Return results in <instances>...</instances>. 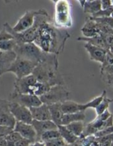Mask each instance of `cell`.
Listing matches in <instances>:
<instances>
[{"label":"cell","instance_id":"1","mask_svg":"<svg viewBox=\"0 0 113 146\" xmlns=\"http://www.w3.org/2000/svg\"><path fill=\"white\" fill-rule=\"evenodd\" d=\"M69 37L66 30L56 27L51 20L41 26L34 43L44 52L58 56L64 50Z\"/></svg>","mask_w":113,"mask_h":146},{"label":"cell","instance_id":"2","mask_svg":"<svg viewBox=\"0 0 113 146\" xmlns=\"http://www.w3.org/2000/svg\"><path fill=\"white\" fill-rule=\"evenodd\" d=\"M14 51L17 54V57L29 60L37 64L48 62L58 65L59 64L57 55L44 52L34 42L24 44L17 43Z\"/></svg>","mask_w":113,"mask_h":146},{"label":"cell","instance_id":"3","mask_svg":"<svg viewBox=\"0 0 113 146\" xmlns=\"http://www.w3.org/2000/svg\"><path fill=\"white\" fill-rule=\"evenodd\" d=\"M50 21H51V19L50 18L47 11L45 9H39L37 10L34 25L29 29L22 33H16L13 31L12 27L7 22L4 24V28L14 36L17 43H33L38 36L41 26Z\"/></svg>","mask_w":113,"mask_h":146},{"label":"cell","instance_id":"4","mask_svg":"<svg viewBox=\"0 0 113 146\" xmlns=\"http://www.w3.org/2000/svg\"><path fill=\"white\" fill-rule=\"evenodd\" d=\"M37 80L41 84H47L51 87L56 85H65V81L58 71V65L52 63H39L32 73Z\"/></svg>","mask_w":113,"mask_h":146},{"label":"cell","instance_id":"5","mask_svg":"<svg viewBox=\"0 0 113 146\" xmlns=\"http://www.w3.org/2000/svg\"><path fill=\"white\" fill-rule=\"evenodd\" d=\"M54 24L61 29L70 28L72 26L71 7L68 1H55V14Z\"/></svg>","mask_w":113,"mask_h":146},{"label":"cell","instance_id":"6","mask_svg":"<svg viewBox=\"0 0 113 146\" xmlns=\"http://www.w3.org/2000/svg\"><path fill=\"white\" fill-rule=\"evenodd\" d=\"M70 91L65 85H56L52 86L44 95L39 97L43 104L47 106L55 104H62L68 101Z\"/></svg>","mask_w":113,"mask_h":146},{"label":"cell","instance_id":"7","mask_svg":"<svg viewBox=\"0 0 113 146\" xmlns=\"http://www.w3.org/2000/svg\"><path fill=\"white\" fill-rule=\"evenodd\" d=\"M38 64L29 60L17 57L9 69L8 72L13 73L15 75L16 78H22L32 74L34 68Z\"/></svg>","mask_w":113,"mask_h":146},{"label":"cell","instance_id":"8","mask_svg":"<svg viewBox=\"0 0 113 146\" xmlns=\"http://www.w3.org/2000/svg\"><path fill=\"white\" fill-rule=\"evenodd\" d=\"M38 82L35 77L31 74L22 78H16L14 81V89L13 93L17 94H33L34 87Z\"/></svg>","mask_w":113,"mask_h":146},{"label":"cell","instance_id":"9","mask_svg":"<svg viewBox=\"0 0 113 146\" xmlns=\"http://www.w3.org/2000/svg\"><path fill=\"white\" fill-rule=\"evenodd\" d=\"M9 108L17 122L31 124L33 118L29 108L12 101H10Z\"/></svg>","mask_w":113,"mask_h":146},{"label":"cell","instance_id":"10","mask_svg":"<svg viewBox=\"0 0 113 146\" xmlns=\"http://www.w3.org/2000/svg\"><path fill=\"white\" fill-rule=\"evenodd\" d=\"M9 101L16 102L28 108L38 107L42 105L41 99L38 96L31 94H17L11 93Z\"/></svg>","mask_w":113,"mask_h":146},{"label":"cell","instance_id":"11","mask_svg":"<svg viewBox=\"0 0 113 146\" xmlns=\"http://www.w3.org/2000/svg\"><path fill=\"white\" fill-rule=\"evenodd\" d=\"M10 101L0 98V125L14 129L17 121L11 113L9 108Z\"/></svg>","mask_w":113,"mask_h":146},{"label":"cell","instance_id":"12","mask_svg":"<svg viewBox=\"0 0 113 146\" xmlns=\"http://www.w3.org/2000/svg\"><path fill=\"white\" fill-rule=\"evenodd\" d=\"M37 10L26 11L24 15L18 20L17 24L12 27V29L16 33H22L29 29L34 24L35 16Z\"/></svg>","mask_w":113,"mask_h":146},{"label":"cell","instance_id":"13","mask_svg":"<svg viewBox=\"0 0 113 146\" xmlns=\"http://www.w3.org/2000/svg\"><path fill=\"white\" fill-rule=\"evenodd\" d=\"M14 131L19 133L23 138L29 140L32 143L37 141L36 132L31 124L17 122L14 128Z\"/></svg>","mask_w":113,"mask_h":146},{"label":"cell","instance_id":"14","mask_svg":"<svg viewBox=\"0 0 113 146\" xmlns=\"http://www.w3.org/2000/svg\"><path fill=\"white\" fill-rule=\"evenodd\" d=\"M17 58V55L14 51H0V76L8 73L9 69Z\"/></svg>","mask_w":113,"mask_h":146},{"label":"cell","instance_id":"15","mask_svg":"<svg viewBox=\"0 0 113 146\" xmlns=\"http://www.w3.org/2000/svg\"><path fill=\"white\" fill-rule=\"evenodd\" d=\"M32 115L33 120L38 121H51V113L48 106L46 104H42L38 107L29 108Z\"/></svg>","mask_w":113,"mask_h":146},{"label":"cell","instance_id":"16","mask_svg":"<svg viewBox=\"0 0 113 146\" xmlns=\"http://www.w3.org/2000/svg\"><path fill=\"white\" fill-rule=\"evenodd\" d=\"M84 48L86 49V51L89 54L91 60L100 63L101 64H102L108 50L98 46H93L91 44H88V43H85V45H84Z\"/></svg>","mask_w":113,"mask_h":146},{"label":"cell","instance_id":"17","mask_svg":"<svg viewBox=\"0 0 113 146\" xmlns=\"http://www.w3.org/2000/svg\"><path fill=\"white\" fill-rule=\"evenodd\" d=\"M31 125L35 129L37 135V141H40L41 135L45 132L51 130L58 129V126L53 122L52 121H38L33 120Z\"/></svg>","mask_w":113,"mask_h":146},{"label":"cell","instance_id":"18","mask_svg":"<svg viewBox=\"0 0 113 146\" xmlns=\"http://www.w3.org/2000/svg\"><path fill=\"white\" fill-rule=\"evenodd\" d=\"M81 32L85 38H92L100 34L97 23L89 17L87 18L83 27L81 28Z\"/></svg>","mask_w":113,"mask_h":146},{"label":"cell","instance_id":"19","mask_svg":"<svg viewBox=\"0 0 113 146\" xmlns=\"http://www.w3.org/2000/svg\"><path fill=\"white\" fill-rule=\"evenodd\" d=\"M51 113V121L57 125H61V121L63 116V113L61 109V104H55L48 106Z\"/></svg>","mask_w":113,"mask_h":146},{"label":"cell","instance_id":"20","mask_svg":"<svg viewBox=\"0 0 113 146\" xmlns=\"http://www.w3.org/2000/svg\"><path fill=\"white\" fill-rule=\"evenodd\" d=\"M78 41H85L88 44H91L95 46L100 47V48H102L104 49L108 50V46H107L106 42L105 41L103 35L102 34H99L98 35L92 37V38H85V37H78L77 38Z\"/></svg>","mask_w":113,"mask_h":146},{"label":"cell","instance_id":"21","mask_svg":"<svg viewBox=\"0 0 113 146\" xmlns=\"http://www.w3.org/2000/svg\"><path fill=\"white\" fill-rule=\"evenodd\" d=\"M61 109L63 114H73L81 112V104L73 101H65L61 104Z\"/></svg>","mask_w":113,"mask_h":146},{"label":"cell","instance_id":"22","mask_svg":"<svg viewBox=\"0 0 113 146\" xmlns=\"http://www.w3.org/2000/svg\"><path fill=\"white\" fill-rule=\"evenodd\" d=\"M58 130L59 131L61 137L63 139L67 145H73L79 139V138L74 135L65 125H59L58 126Z\"/></svg>","mask_w":113,"mask_h":146},{"label":"cell","instance_id":"23","mask_svg":"<svg viewBox=\"0 0 113 146\" xmlns=\"http://www.w3.org/2000/svg\"><path fill=\"white\" fill-rule=\"evenodd\" d=\"M85 118V112L81 111V112L76 113L73 114H64L61 121V125H69L70 123H72L74 122H78V121H83Z\"/></svg>","mask_w":113,"mask_h":146},{"label":"cell","instance_id":"24","mask_svg":"<svg viewBox=\"0 0 113 146\" xmlns=\"http://www.w3.org/2000/svg\"><path fill=\"white\" fill-rule=\"evenodd\" d=\"M83 9L85 13H88L91 15H93L102 9L101 1H85Z\"/></svg>","mask_w":113,"mask_h":146},{"label":"cell","instance_id":"25","mask_svg":"<svg viewBox=\"0 0 113 146\" xmlns=\"http://www.w3.org/2000/svg\"><path fill=\"white\" fill-rule=\"evenodd\" d=\"M85 124L83 121H78L70 123L69 125H66V128L78 138H81L83 133L84 129H85Z\"/></svg>","mask_w":113,"mask_h":146},{"label":"cell","instance_id":"26","mask_svg":"<svg viewBox=\"0 0 113 146\" xmlns=\"http://www.w3.org/2000/svg\"><path fill=\"white\" fill-rule=\"evenodd\" d=\"M106 96V91H103V92L102 93L100 96H97L96 98H95L94 99L91 100L89 102L86 103V104H81V111L85 112V111L88 108H96L100 104V103L102 102V101L103 100L104 97Z\"/></svg>","mask_w":113,"mask_h":146},{"label":"cell","instance_id":"27","mask_svg":"<svg viewBox=\"0 0 113 146\" xmlns=\"http://www.w3.org/2000/svg\"><path fill=\"white\" fill-rule=\"evenodd\" d=\"M61 138V135L58 131V129L51 130V131H48L43 133L41 135V138H40V141L43 143H46L48 141H53V140L57 139V138Z\"/></svg>","mask_w":113,"mask_h":146},{"label":"cell","instance_id":"28","mask_svg":"<svg viewBox=\"0 0 113 146\" xmlns=\"http://www.w3.org/2000/svg\"><path fill=\"white\" fill-rule=\"evenodd\" d=\"M112 102L113 99H110V98H108V97L105 96L104 97L103 100L102 101V102L100 103V104L95 108V111H96L97 115H101V114L103 113L105 111L108 110L110 104Z\"/></svg>","mask_w":113,"mask_h":146},{"label":"cell","instance_id":"29","mask_svg":"<svg viewBox=\"0 0 113 146\" xmlns=\"http://www.w3.org/2000/svg\"><path fill=\"white\" fill-rule=\"evenodd\" d=\"M17 45V42L14 38L7 41H0V51H14L16 46Z\"/></svg>","mask_w":113,"mask_h":146},{"label":"cell","instance_id":"30","mask_svg":"<svg viewBox=\"0 0 113 146\" xmlns=\"http://www.w3.org/2000/svg\"><path fill=\"white\" fill-rule=\"evenodd\" d=\"M113 12V6L110 8L108 9H101L100 11L98 12L95 13L93 15H91V17L93 18H104V17H111V14Z\"/></svg>","mask_w":113,"mask_h":146},{"label":"cell","instance_id":"31","mask_svg":"<svg viewBox=\"0 0 113 146\" xmlns=\"http://www.w3.org/2000/svg\"><path fill=\"white\" fill-rule=\"evenodd\" d=\"M96 141H98L99 146H110L113 141V134L102 138H96Z\"/></svg>","mask_w":113,"mask_h":146},{"label":"cell","instance_id":"32","mask_svg":"<svg viewBox=\"0 0 113 146\" xmlns=\"http://www.w3.org/2000/svg\"><path fill=\"white\" fill-rule=\"evenodd\" d=\"M112 64H113V56L108 50V51H107L106 53V55H105V58H104L103 62H102V64H101L100 71H102V70H103L104 68L109 66L112 65Z\"/></svg>","mask_w":113,"mask_h":146},{"label":"cell","instance_id":"33","mask_svg":"<svg viewBox=\"0 0 113 146\" xmlns=\"http://www.w3.org/2000/svg\"><path fill=\"white\" fill-rule=\"evenodd\" d=\"M13 131H14L13 128L0 125V140L6 139Z\"/></svg>","mask_w":113,"mask_h":146},{"label":"cell","instance_id":"34","mask_svg":"<svg viewBox=\"0 0 113 146\" xmlns=\"http://www.w3.org/2000/svg\"><path fill=\"white\" fill-rule=\"evenodd\" d=\"M90 18L92 19L93 20L95 21L97 23H104V24H106L107 25H108L109 27H110L111 28L113 29V18L112 17H104V18H93L90 16Z\"/></svg>","mask_w":113,"mask_h":146},{"label":"cell","instance_id":"35","mask_svg":"<svg viewBox=\"0 0 113 146\" xmlns=\"http://www.w3.org/2000/svg\"><path fill=\"white\" fill-rule=\"evenodd\" d=\"M81 139V145L82 146H91L92 144L96 140V138L94 135H88V136L84 137L83 138H80Z\"/></svg>","mask_w":113,"mask_h":146},{"label":"cell","instance_id":"36","mask_svg":"<svg viewBox=\"0 0 113 146\" xmlns=\"http://www.w3.org/2000/svg\"><path fill=\"white\" fill-rule=\"evenodd\" d=\"M111 134H113V126L109 127V128H105V129L102 130V131H98L94 135H95L96 138H102V137L107 136V135H111Z\"/></svg>","mask_w":113,"mask_h":146},{"label":"cell","instance_id":"37","mask_svg":"<svg viewBox=\"0 0 113 146\" xmlns=\"http://www.w3.org/2000/svg\"><path fill=\"white\" fill-rule=\"evenodd\" d=\"M21 139H23V138L19 133H18L17 132H15V131H13V132L6 138V141H9V142L16 143L18 142V141H19Z\"/></svg>","mask_w":113,"mask_h":146},{"label":"cell","instance_id":"38","mask_svg":"<svg viewBox=\"0 0 113 146\" xmlns=\"http://www.w3.org/2000/svg\"><path fill=\"white\" fill-rule=\"evenodd\" d=\"M46 146H64L67 145L65 141H63L62 138H57V139L53 140V141H48V142L45 143Z\"/></svg>","mask_w":113,"mask_h":146},{"label":"cell","instance_id":"39","mask_svg":"<svg viewBox=\"0 0 113 146\" xmlns=\"http://www.w3.org/2000/svg\"><path fill=\"white\" fill-rule=\"evenodd\" d=\"M13 38H14V36L4 28H3V29L0 31V41H7V40L13 39Z\"/></svg>","mask_w":113,"mask_h":146},{"label":"cell","instance_id":"40","mask_svg":"<svg viewBox=\"0 0 113 146\" xmlns=\"http://www.w3.org/2000/svg\"><path fill=\"white\" fill-rule=\"evenodd\" d=\"M102 76H103L105 83L110 87L113 88V75H112V74H103Z\"/></svg>","mask_w":113,"mask_h":146},{"label":"cell","instance_id":"41","mask_svg":"<svg viewBox=\"0 0 113 146\" xmlns=\"http://www.w3.org/2000/svg\"><path fill=\"white\" fill-rule=\"evenodd\" d=\"M111 115H112V114L110 113V112L108 110H107V111H105L103 113H102L100 115H98L97 117H98L99 119H100L102 121H104V122H105V121H107Z\"/></svg>","mask_w":113,"mask_h":146},{"label":"cell","instance_id":"42","mask_svg":"<svg viewBox=\"0 0 113 146\" xmlns=\"http://www.w3.org/2000/svg\"><path fill=\"white\" fill-rule=\"evenodd\" d=\"M31 143H32V142L31 141L23 138V139L20 140L19 141L16 143L15 146H30Z\"/></svg>","mask_w":113,"mask_h":146},{"label":"cell","instance_id":"43","mask_svg":"<svg viewBox=\"0 0 113 146\" xmlns=\"http://www.w3.org/2000/svg\"><path fill=\"white\" fill-rule=\"evenodd\" d=\"M112 126H113V115H111L107 121H105V122H104L103 125H102V130ZM102 130H101V131H102Z\"/></svg>","mask_w":113,"mask_h":146},{"label":"cell","instance_id":"44","mask_svg":"<svg viewBox=\"0 0 113 146\" xmlns=\"http://www.w3.org/2000/svg\"><path fill=\"white\" fill-rule=\"evenodd\" d=\"M102 35H103L108 48H110V46H113V35H104V34H102Z\"/></svg>","mask_w":113,"mask_h":146},{"label":"cell","instance_id":"45","mask_svg":"<svg viewBox=\"0 0 113 146\" xmlns=\"http://www.w3.org/2000/svg\"><path fill=\"white\" fill-rule=\"evenodd\" d=\"M112 6V1H110V0H103V1H101V7H102V9H108L110 8Z\"/></svg>","mask_w":113,"mask_h":146},{"label":"cell","instance_id":"46","mask_svg":"<svg viewBox=\"0 0 113 146\" xmlns=\"http://www.w3.org/2000/svg\"><path fill=\"white\" fill-rule=\"evenodd\" d=\"M100 74L101 75H103V74H112L113 75V64L100 71Z\"/></svg>","mask_w":113,"mask_h":146},{"label":"cell","instance_id":"47","mask_svg":"<svg viewBox=\"0 0 113 146\" xmlns=\"http://www.w3.org/2000/svg\"><path fill=\"white\" fill-rule=\"evenodd\" d=\"M30 146H46V145L44 143L41 142V141H36V142L32 143Z\"/></svg>","mask_w":113,"mask_h":146},{"label":"cell","instance_id":"48","mask_svg":"<svg viewBox=\"0 0 113 146\" xmlns=\"http://www.w3.org/2000/svg\"><path fill=\"white\" fill-rule=\"evenodd\" d=\"M7 146H15V143H11V142H9V141H7Z\"/></svg>","mask_w":113,"mask_h":146},{"label":"cell","instance_id":"49","mask_svg":"<svg viewBox=\"0 0 113 146\" xmlns=\"http://www.w3.org/2000/svg\"><path fill=\"white\" fill-rule=\"evenodd\" d=\"M108 51H109L111 53V54H112V55L113 56V46H110Z\"/></svg>","mask_w":113,"mask_h":146},{"label":"cell","instance_id":"50","mask_svg":"<svg viewBox=\"0 0 113 146\" xmlns=\"http://www.w3.org/2000/svg\"><path fill=\"white\" fill-rule=\"evenodd\" d=\"M110 146H113V141H112V143H111V145H110Z\"/></svg>","mask_w":113,"mask_h":146},{"label":"cell","instance_id":"51","mask_svg":"<svg viewBox=\"0 0 113 146\" xmlns=\"http://www.w3.org/2000/svg\"><path fill=\"white\" fill-rule=\"evenodd\" d=\"M111 17H112V18H113V12H112V14H111Z\"/></svg>","mask_w":113,"mask_h":146},{"label":"cell","instance_id":"52","mask_svg":"<svg viewBox=\"0 0 113 146\" xmlns=\"http://www.w3.org/2000/svg\"><path fill=\"white\" fill-rule=\"evenodd\" d=\"M64 146H69L68 145H64Z\"/></svg>","mask_w":113,"mask_h":146}]
</instances>
